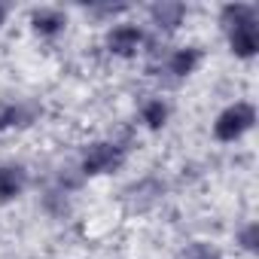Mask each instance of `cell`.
Listing matches in <instances>:
<instances>
[{
    "instance_id": "12",
    "label": "cell",
    "mask_w": 259,
    "mask_h": 259,
    "mask_svg": "<svg viewBox=\"0 0 259 259\" xmlns=\"http://www.w3.org/2000/svg\"><path fill=\"white\" fill-rule=\"evenodd\" d=\"M241 244H244L247 250H256V226H247V229L241 232Z\"/></svg>"
},
{
    "instance_id": "10",
    "label": "cell",
    "mask_w": 259,
    "mask_h": 259,
    "mask_svg": "<svg viewBox=\"0 0 259 259\" xmlns=\"http://www.w3.org/2000/svg\"><path fill=\"white\" fill-rule=\"evenodd\" d=\"M141 116H144V122H147L150 128H162L165 119H168V107H165V101H147Z\"/></svg>"
},
{
    "instance_id": "4",
    "label": "cell",
    "mask_w": 259,
    "mask_h": 259,
    "mask_svg": "<svg viewBox=\"0 0 259 259\" xmlns=\"http://www.w3.org/2000/svg\"><path fill=\"white\" fill-rule=\"evenodd\" d=\"M229 43H232V52H235L238 58H250V55H256V46H259L256 22H247V25L229 28Z\"/></svg>"
},
{
    "instance_id": "3",
    "label": "cell",
    "mask_w": 259,
    "mask_h": 259,
    "mask_svg": "<svg viewBox=\"0 0 259 259\" xmlns=\"http://www.w3.org/2000/svg\"><path fill=\"white\" fill-rule=\"evenodd\" d=\"M141 43H144V34H141L138 28H132V25H119V28H113V34L107 37L110 52H116V55H122V58L135 55V52L141 49Z\"/></svg>"
},
{
    "instance_id": "2",
    "label": "cell",
    "mask_w": 259,
    "mask_h": 259,
    "mask_svg": "<svg viewBox=\"0 0 259 259\" xmlns=\"http://www.w3.org/2000/svg\"><path fill=\"white\" fill-rule=\"evenodd\" d=\"M122 165V150L116 144H92L82 153V171L85 174H107Z\"/></svg>"
},
{
    "instance_id": "1",
    "label": "cell",
    "mask_w": 259,
    "mask_h": 259,
    "mask_svg": "<svg viewBox=\"0 0 259 259\" xmlns=\"http://www.w3.org/2000/svg\"><path fill=\"white\" fill-rule=\"evenodd\" d=\"M253 122H256V110L250 104L238 101V104H232L229 110L220 113V119L213 125V135H217V141H226L229 144V141H238L244 132H250Z\"/></svg>"
},
{
    "instance_id": "9",
    "label": "cell",
    "mask_w": 259,
    "mask_h": 259,
    "mask_svg": "<svg viewBox=\"0 0 259 259\" xmlns=\"http://www.w3.org/2000/svg\"><path fill=\"white\" fill-rule=\"evenodd\" d=\"M195 64H198V49H177V52L168 58V70H171L174 76H186V73H192Z\"/></svg>"
},
{
    "instance_id": "6",
    "label": "cell",
    "mask_w": 259,
    "mask_h": 259,
    "mask_svg": "<svg viewBox=\"0 0 259 259\" xmlns=\"http://www.w3.org/2000/svg\"><path fill=\"white\" fill-rule=\"evenodd\" d=\"M25 171L19 168V165H4L0 168V198H16L22 189H25Z\"/></svg>"
},
{
    "instance_id": "13",
    "label": "cell",
    "mask_w": 259,
    "mask_h": 259,
    "mask_svg": "<svg viewBox=\"0 0 259 259\" xmlns=\"http://www.w3.org/2000/svg\"><path fill=\"white\" fill-rule=\"evenodd\" d=\"M4 19H7V7L0 4V25H4Z\"/></svg>"
},
{
    "instance_id": "7",
    "label": "cell",
    "mask_w": 259,
    "mask_h": 259,
    "mask_svg": "<svg viewBox=\"0 0 259 259\" xmlns=\"http://www.w3.org/2000/svg\"><path fill=\"white\" fill-rule=\"evenodd\" d=\"M37 116V107H22L13 101H0V128H10V125H28Z\"/></svg>"
},
{
    "instance_id": "5",
    "label": "cell",
    "mask_w": 259,
    "mask_h": 259,
    "mask_svg": "<svg viewBox=\"0 0 259 259\" xmlns=\"http://www.w3.org/2000/svg\"><path fill=\"white\" fill-rule=\"evenodd\" d=\"M150 16H153V22H156L159 28H165V31H174V28L183 22V16H186V7H183V4H177V0H162V4L150 7Z\"/></svg>"
},
{
    "instance_id": "11",
    "label": "cell",
    "mask_w": 259,
    "mask_h": 259,
    "mask_svg": "<svg viewBox=\"0 0 259 259\" xmlns=\"http://www.w3.org/2000/svg\"><path fill=\"white\" fill-rule=\"evenodd\" d=\"M180 259H223V256H220V250H217V247H210V244H201V241H198V244H189V247L183 250V256H180Z\"/></svg>"
},
{
    "instance_id": "8",
    "label": "cell",
    "mask_w": 259,
    "mask_h": 259,
    "mask_svg": "<svg viewBox=\"0 0 259 259\" xmlns=\"http://www.w3.org/2000/svg\"><path fill=\"white\" fill-rule=\"evenodd\" d=\"M31 25H34L37 34L52 37V34H58V31L64 28V16H61L58 10H37V13L31 16Z\"/></svg>"
}]
</instances>
